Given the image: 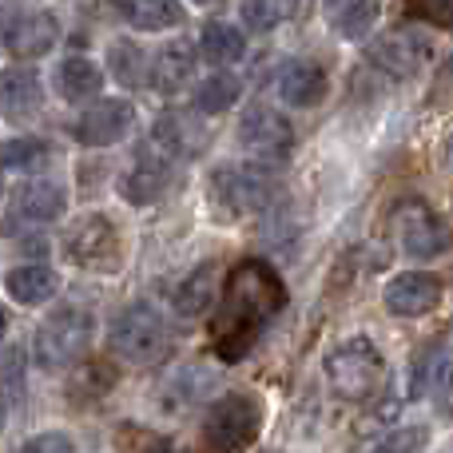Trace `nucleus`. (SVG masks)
Returning a JSON list of instances; mask_svg holds the SVG:
<instances>
[{"instance_id": "obj_1", "label": "nucleus", "mask_w": 453, "mask_h": 453, "mask_svg": "<svg viewBox=\"0 0 453 453\" xmlns=\"http://www.w3.org/2000/svg\"><path fill=\"white\" fill-rule=\"evenodd\" d=\"M287 306V287L282 279L258 258L239 263L223 282V298L215 306L211 319V338L215 354L226 362L242 358L250 346L258 342L266 326L274 322V314Z\"/></svg>"}, {"instance_id": "obj_2", "label": "nucleus", "mask_w": 453, "mask_h": 453, "mask_svg": "<svg viewBox=\"0 0 453 453\" xmlns=\"http://www.w3.org/2000/svg\"><path fill=\"white\" fill-rule=\"evenodd\" d=\"M386 378V362L370 338H346L326 354V382L334 398L342 402H366L378 394Z\"/></svg>"}, {"instance_id": "obj_3", "label": "nucleus", "mask_w": 453, "mask_h": 453, "mask_svg": "<svg viewBox=\"0 0 453 453\" xmlns=\"http://www.w3.org/2000/svg\"><path fill=\"white\" fill-rule=\"evenodd\" d=\"M390 231H394V239H398V247L406 250L410 258H422V263L446 255L453 247L449 223L441 219L426 199H402L390 211Z\"/></svg>"}, {"instance_id": "obj_4", "label": "nucleus", "mask_w": 453, "mask_h": 453, "mask_svg": "<svg viewBox=\"0 0 453 453\" xmlns=\"http://www.w3.org/2000/svg\"><path fill=\"white\" fill-rule=\"evenodd\" d=\"M88 342H92V314L76 311V306H64L52 319L40 322L32 350H36V362L44 370H64L84 358Z\"/></svg>"}, {"instance_id": "obj_5", "label": "nucleus", "mask_w": 453, "mask_h": 453, "mask_svg": "<svg viewBox=\"0 0 453 453\" xmlns=\"http://www.w3.org/2000/svg\"><path fill=\"white\" fill-rule=\"evenodd\" d=\"M258 426H263V410L247 394H223L219 402H211L203 418V438L211 453H239L255 441Z\"/></svg>"}, {"instance_id": "obj_6", "label": "nucleus", "mask_w": 453, "mask_h": 453, "mask_svg": "<svg viewBox=\"0 0 453 453\" xmlns=\"http://www.w3.org/2000/svg\"><path fill=\"white\" fill-rule=\"evenodd\" d=\"M108 342H111V350L127 362H156L159 354L167 350V326L151 306L135 303L111 319Z\"/></svg>"}, {"instance_id": "obj_7", "label": "nucleus", "mask_w": 453, "mask_h": 453, "mask_svg": "<svg viewBox=\"0 0 453 453\" xmlns=\"http://www.w3.org/2000/svg\"><path fill=\"white\" fill-rule=\"evenodd\" d=\"M211 196L219 199L231 215H250V211H263L274 196V183L263 167L255 164H223L219 172L211 175Z\"/></svg>"}, {"instance_id": "obj_8", "label": "nucleus", "mask_w": 453, "mask_h": 453, "mask_svg": "<svg viewBox=\"0 0 453 453\" xmlns=\"http://www.w3.org/2000/svg\"><path fill=\"white\" fill-rule=\"evenodd\" d=\"M56 36H60V24L48 12H16V8L0 12V52L36 60L56 44Z\"/></svg>"}, {"instance_id": "obj_9", "label": "nucleus", "mask_w": 453, "mask_h": 453, "mask_svg": "<svg viewBox=\"0 0 453 453\" xmlns=\"http://www.w3.org/2000/svg\"><path fill=\"white\" fill-rule=\"evenodd\" d=\"M430 52L434 48L422 32L398 28V32H386L382 40H374V44L366 48V60L374 64V68H382L386 76L406 80V76H414V72H422L426 64H430Z\"/></svg>"}, {"instance_id": "obj_10", "label": "nucleus", "mask_w": 453, "mask_h": 453, "mask_svg": "<svg viewBox=\"0 0 453 453\" xmlns=\"http://www.w3.org/2000/svg\"><path fill=\"white\" fill-rule=\"evenodd\" d=\"M239 140L247 151H255L266 164H282L295 148V127L287 124V116H279L274 108H250L239 124Z\"/></svg>"}, {"instance_id": "obj_11", "label": "nucleus", "mask_w": 453, "mask_h": 453, "mask_svg": "<svg viewBox=\"0 0 453 453\" xmlns=\"http://www.w3.org/2000/svg\"><path fill=\"white\" fill-rule=\"evenodd\" d=\"M441 295H446V287H441L438 274H430V271H402V274H394V279L386 282L382 303H386V311L398 314V319H422V314L438 311Z\"/></svg>"}, {"instance_id": "obj_12", "label": "nucleus", "mask_w": 453, "mask_h": 453, "mask_svg": "<svg viewBox=\"0 0 453 453\" xmlns=\"http://www.w3.org/2000/svg\"><path fill=\"white\" fill-rule=\"evenodd\" d=\"M68 258L80 266H92V271H111L119 263V234L104 215H84L64 239Z\"/></svg>"}, {"instance_id": "obj_13", "label": "nucleus", "mask_w": 453, "mask_h": 453, "mask_svg": "<svg viewBox=\"0 0 453 453\" xmlns=\"http://www.w3.org/2000/svg\"><path fill=\"white\" fill-rule=\"evenodd\" d=\"M135 111L127 100H100L92 108H84V116L76 119V140L84 148H104V143H116L119 135L132 127Z\"/></svg>"}, {"instance_id": "obj_14", "label": "nucleus", "mask_w": 453, "mask_h": 453, "mask_svg": "<svg viewBox=\"0 0 453 453\" xmlns=\"http://www.w3.org/2000/svg\"><path fill=\"white\" fill-rule=\"evenodd\" d=\"M64 188L60 183H48V180H36V183H24L12 199V223H52L64 215Z\"/></svg>"}, {"instance_id": "obj_15", "label": "nucleus", "mask_w": 453, "mask_h": 453, "mask_svg": "<svg viewBox=\"0 0 453 453\" xmlns=\"http://www.w3.org/2000/svg\"><path fill=\"white\" fill-rule=\"evenodd\" d=\"M44 104V88H40L32 68H8L0 72V108L12 119H28Z\"/></svg>"}, {"instance_id": "obj_16", "label": "nucleus", "mask_w": 453, "mask_h": 453, "mask_svg": "<svg viewBox=\"0 0 453 453\" xmlns=\"http://www.w3.org/2000/svg\"><path fill=\"white\" fill-rule=\"evenodd\" d=\"M279 96L290 108H314L326 100V72L314 60H295L279 80Z\"/></svg>"}, {"instance_id": "obj_17", "label": "nucleus", "mask_w": 453, "mask_h": 453, "mask_svg": "<svg viewBox=\"0 0 453 453\" xmlns=\"http://www.w3.org/2000/svg\"><path fill=\"white\" fill-rule=\"evenodd\" d=\"M203 140H207V132L191 111H164L156 124V143L167 148L172 156H199Z\"/></svg>"}, {"instance_id": "obj_18", "label": "nucleus", "mask_w": 453, "mask_h": 453, "mask_svg": "<svg viewBox=\"0 0 453 453\" xmlns=\"http://www.w3.org/2000/svg\"><path fill=\"white\" fill-rule=\"evenodd\" d=\"M8 287V298L20 306H40L48 303V298L56 295V287H60V279H56V271H48V266L40 263H28V266H12L4 279Z\"/></svg>"}, {"instance_id": "obj_19", "label": "nucleus", "mask_w": 453, "mask_h": 453, "mask_svg": "<svg viewBox=\"0 0 453 453\" xmlns=\"http://www.w3.org/2000/svg\"><path fill=\"white\" fill-rule=\"evenodd\" d=\"M116 12L140 32H164L180 24V0H111Z\"/></svg>"}, {"instance_id": "obj_20", "label": "nucleus", "mask_w": 453, "mask_h": 453, "mask_svg": "<svg viewBox=\"0 0 453 453\" xmlns=\"http://www.w3.org/2000/svg\"><path fill=\"white\" fill-rule=\"evenodd\" d=\"M167 180H172V172H167L164 159H151L148 156V159H140V164L124 175L119 191H124L127 203H156V199L167 191Z\"/></svg>"}, {"instance_id": "obj_21", "label": "nucleus", "mask_w": 453, "mask_h": 453, "mask_svg": "<svg viewBox=\"0 0 453 453\" xmlns=\"http://www.w3.org/2000/svg\"><path fill=\"white\" fill-rule=\"evenodd\" d=\"M56 88H60L64 100L84 104V100H92V96L104 88V76H100V68H96L92 60L72 56V60H64L60 72H56Z\"/></svg>"}, {"instance_id": "obj_22", "label": "nucleus", "mask_w": 453, "mask_h": 453, "mask_svg": "<svg viewBox=\"0 0 453 453\" xmlns=\"http://www.w3.org/2000/svg\"><path fill=\"white\" fill-rule=\"evenodd\" d=\"M378 12H382V0H330V24L350 40L366 36L374 28Z\"/></svg>"}, {"instance_id": "obj_23", "label": "nucleus", "mask_w": 453, "mask_h": 453, "mask_svg": "<svg viewBox=\"0 0 453 453\" xmlns=\"http://www.w3.org/2000/svg\"><path fill=\"white\" fill-rule=\"evenodd\" d=\"M211 290H215V266L203 263L191 279L180 282V290H175V311H180L183 319H196V314L211 311Z\"/></svg>"}, {"instance_id": "obj_24", "label": "nucleus", "mask_w": 453, "mask_h": 453, "mask_svg": "<svg viewBox=\"0 0 453 453\" xmlns=\"http://www.w3.org/2000/svg\"><path fill=\"white\" fill-rule=\"evenodd\" d=\"M191 64H196L191 44H183V40L167 44L164 52H159V60H156V88L159 92H180L183 80L191 76Z\"/></svg>"}, {"instance_id": "obj_25", "label": "nucleus", "mask_w": 453, "mask_h": 453, "mask_svg": "<svg viewBox=\"0 0 453 453\" xmlns=\"http://www.w3.org/2000/svg\"><path fill=\"white\" fill-rule=\"evenodd\" d=\"M242 96V80L231 76V72H219V76H207L196 92V108L203 116H219V111L234 108V100Z\"/></svg>"}, {"instance_id": "obj_26", "label": "nucleus", "mask_w": 453, "mask_h": 453, "mask_svg": "<svg viewBox=\"0 0 453 453\" xmlns=\"http://www.w3.org/2000/svg\"><path fill=\"white\" fill-rule=\"evenodd\" d=\"M108 64H111V72H116L119 84H127V88H143L151 80L148 76V56H143L140 44H132V40H116L111 52H108Z\"/></svg>"}, {"instance_id": "obj_27", "label": "nucleus", "mask_w": 453, "mask_h": 453, "mask_svg": "<svg viewBox=\"0 0 453 453\" xmlns=\"http://www.w3.org/2000/svg\"><path fill=\"white\" fill-rule=\"evenodd\" d=\"M44 164H48V143L36 140V135L0 143V167H12V172H40Z\"/></svg>"}, {"instance_id": "obj_28", "label": "nucleus", "mask_w": 453, "mask_h": 453, "mask_svg": "<svg viewBox=\"0 0 453 453\" xmlns=\"http://www.w3.org/2000/svg\"><path fill=\"white\" fill-rule=\"evenodd\" d=\"M199 48L211 64H234L242 56V36L226 24H203V36H199Z\"/></svg>"}, {"instance_id": "obj_29", "label": "nucleus", "mask_w": 453, "mask_h": 453, "mask_svg": "<svg viewBox=\"0 0 453 453\" xmlns=\"http://www.w3.org/2000/svg\"><path fill=\"white\" fill-rule=\"evenodd\" d=\"M298 12V0H242V20L255 32H271Z\"/></svg>"}, {"instance_id": "obj_30", "label": "nucleus", "mask_w": 453, "mask_h": 453, "mask_svg": "<svg viewBox=\"0 0 453 453\" xmlns=\"http://www.w3.org/2000/svg\"><path fill=\"white\" fill-rule=\"evenodd\" d=\"M406 12L434 28H453V0H406Z\"/></svg>"}, {"instance_id": "obj_31", "label": "nucleus", "mask_w": 453, "mask_h": 453, "mask_svg": "<svg viewBox=\"0 0 453 453\" xmlns=\"http://www.w3.org/2000/svg\"><path fill=\"white\" fill-rule=\"evenodd\" d=\"M422 446H426V430H422V426H410V430L390 434V438H386L374 453H418Z\"/></svg>"}, {"instance_id": "obj_32", "label": "nucleus", "mask_w": 453, "mask_h": 453, "mask_svg": "<svg viewBox=\"0 0 453 453\" xmlns=\"http://www.w3.org/2000/svg\"><path fill=\"white\" fill-rule=\"evenodd\" d=\"M20 453H72V438L68 434H60V430L32 434V438L20 446Z\"/></svg>"}, {"instance_id": "obj_33", "label": "nucleus", "mask_w": 453, "mask_h": 453, "mask_svg": "<svg viewBox=\"0 0 453 453\" xmlns=\"http://www.w3.org/2000/svg\"><path fill=\"white\" fill-rule=\"evenodd\" d=\"M438 398H441V406L453 414V362L441 366V374H438Z\"/></svg>"}, {"instance_id": "obj_34", "label": "nucleus", "mask_w": 453, "mask_h": 453, "mask_svg": "<svg viewBox=\"0 0 453 453\" xmlns=\"http://www.w3.org/2000/svg\"><path fill=\"white\" fill-rule=\"evenodd\" d=\"M453 96V60L441 68V76L434 80V92H430V100H449Z\"/></svg>"}, {"instance_id": "obj_35", "label": "nucleus", "mask_w": 453, "mask_h": 453, "mask_svg": "<svg viewBox=\"0 0 453 453\" xmlns=\"http://www.w3.org/2000/svg\"><path fill=\"white\" fill-rule=\"evenodd\" d=\"M446 164L453 167V135H449V140H446Z\"/></svg>"}, {"instance_id": "obj_36", "label": "nucleus", "mask_w": 453, "mask_h": 453, "mask_svg": "<svg viewBox=\"0 0 453 453\" xmlns=\"http://www.w3.org/2000/svg\"><path fill=\"white\" fill-rule=\"evenodd\" d=\"M0 342H4V314H0Z\"/></svg>"}, {"instance_id": "obj_37", "label": "nucleus", "mask_w": 453, "mask_h": 453, "mask_svg": "<svg viewBox=\"0 0 453 453\" xmlns=\"http://www.w3.org/2000/svg\"><path fill=\"white\" fill-rule=\"evenodd\" d=\"M196 4H223V0H196Z\"/></svg>"}, {"instance_id": "obj_38", "label": "nucleus", "mask_w": 453, "mask_h": 453, "mask_svg": "<svg viewBox=\"0 0 453 453\" xmlns=\"http://www.w3.org/2000/svg\"><path fill=\"white\" fill-rule=\"evenodd\" d=\"M0 196H4V175H0Z\"/></svg>"}, {"instance_id": "obj_39", "label": "nucleus", "mask_w": 453, "mask_h": 453, "mask_svg": "<svg viewBox=\"0 0 453 453\" xmlns=\"http://www.w3.org/2000/svg\"><path fill=\"white\" fill-rule=\"evenodd\" d=\"M0 422H4V410H0Z\"/></svg>"}]
</instances>
